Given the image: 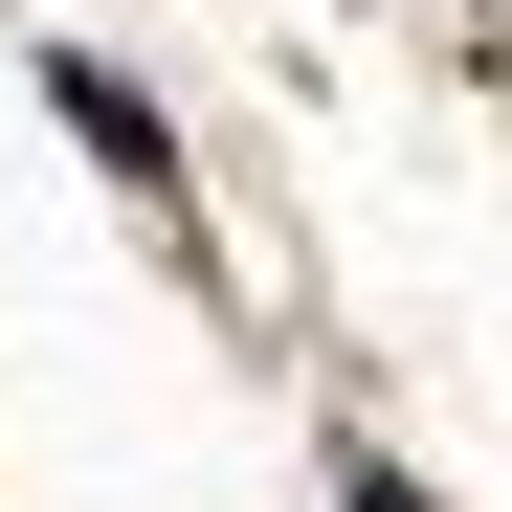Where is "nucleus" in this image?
Returning a JSON list of instances; mask_svg holds the SVG:
<instances>
[{
  "instance_id": "obj_1",
  "label": "nucleus",
  "mask_w": 512,
  "mask_h": 512,
  "mask_svg": "<svg viewBox=\"0 0 512 512\" xmlns=\"http://www.w3.org/2000/svg\"><path fill=\"white\" fill-rule=\"evenodd\" d=\"M45 112H67V134H90V156H112V179H134V201H179V112H156V90H134V67H112V45H45Z\"/></svg>"
},
{
  "instance_id": "obj_2",
  "label": "nucleus",
  "mask_w": 512,
  "mask_h": 512,
  "mask_svg": "<svg viewBox=\"0 0 512 512\" xmlns=\"http://www.w3.org/2000/svg\"><path fill=\"white\" fill-rule=\"evenodd\" d=\"M334 512H423V490H401V468H379V446H357V468H334Z\"/></svg>"
}]
</instances>
